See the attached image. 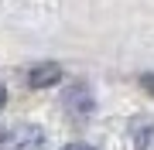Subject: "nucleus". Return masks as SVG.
<instances>
[{
  "instance_id": "nucleus-1",
  "label": "nucleus",
  "mask_w": 154,
  "mask_h": 150,
  "mask_svg": "<svg viewBox=\"0 0 154 150\" xmlns=\"http://www.w3.org/2000/svg\"><path fill=\"white\" fill-rule=\"evenodd\" d=\"M0 150H45V133L31 123L11 126L0 133Z\"/></svg>"
},
{
  "instance_id": "nucleus-2",
  "label": "nucleus",
  "mask_w": 154,
  "mask_h": 150,
  "mask_svg": "<svg viewBox=\"0 0 154 150\" xmlns=\"http://www.w3.org/2000/svg\"><path fill=\"white\" fill-rule=\"evenodd\" d=\"M62 102H65V109H69L75 119H86L89 113H93V106H96L86 82H72L69 89H65V99H62Z\"/></svg>"
},
{
  "instance_id": "nucleus-3",
  "label": "nucleus",
  "mask_w": 154,
  "mask_h": 150,
  "mask_svg": "<svg viewBox=\"0 0 154 150\" xmlns=\"http://www.w3.org/2000/svg\"><path fill=\"white\" fill-rule=\"evenodd\" d=\"M55 82H62V65H55V61H41V65H34L28 72V85L31 89H48Z\"/></svg>"
},
{
  "instance_id": "nucleus-4",
  "label": "nucleus",
  "mask_w": 154,
  "mask_h": 150,
  "mask_svg": "<svg viewBox=\"0 0 154 150\" xmlns=\"http://www.w3.org/2000/svg\"><path fill=\"white\" fill-rule=\"evenodd\" d=\"M137 150H154V123H147V126L140 130V137H137Z\"/></svg>"
},
{
  "instance_id": "nucleus-5",
  "label": "nucleus",
  "mask_w": 154,
  "mask_h": 150,
  "mask_svg": "<svg viewBox=\"0 0 154 150\" xmlns=\"http://www.w3.org/2000/svg\"><path fill=\"white\" fill-rule=\"evenodd\" d=\"M140 85L147 89L151 96H154V72H147V75H140Z\"/></svg>"
},
{
  "instance_id": "nucleus-6",
  "label": "nucleus",
  "mask_w": 154,
  "mask_h": 150,
  "mask_svg": "<svg viewBox=\"0 0 154 150\" xmlns=\"http://www.w3.org/2000/svg\"><path fill=\"white\" fill-rule=\"evenodd\" d=\"M65 150H96V147H89V143H69Z\"/></svg>"
},
{
  "instance_id": "nucleus-7",
  "label": "nucleus",
  "mask_w": 154,
  "mask_h": 150,
  "mask_svg": "<svg viewBox=\"0 0 154 150\" xmlns=\"http://www.w3.org/2000/svg\"><path fill=\"white\" fill-rule=\"evenodd\" d=\"M4 102H7V89L0 85V109H4Z\"/></svg>"
}]
</instances>
